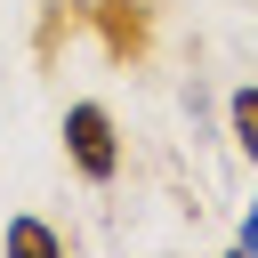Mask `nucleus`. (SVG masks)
<instances>
[{"label": "nucleus", "instance_id": "7ed1b4c3", "mask_svg": "<svg viewBox=\"0 0 258 258\" xmlns=\"http://www.w3.org/2000/svg\"><path fill=\"white\" fill-rule=\"evenodd\" d=\"M226 137H234V153L258 169V89H234V97H226Z\"/></svg>", "mask_w": 258, "mask_h": 258}, {"label": "nucleus", "instance_id": "20e7f679", "mask_svg": "<svg viewBox=\"0 0 258 258\" xmlns=\"http://www.w3.org/2000/svg\"><path fill=\"white\" fill-rule=\"evenodd\" d=\"M234 250H258V202L242 210V226H234Z\"/></svg>", "mask_w": 258, "mask_h": 258}, {"label": "nucleus", "instance_id": "f03ea898", "mask_svg": "<svg viewBox=\"0 0 258 258\" xmlns=\"http://www.w3.org/2000/svg\"><path fill=\"white\" fill-rule=\"evenodd\" d=\"M0 250H16V258H64V234L40 226V218H8L0 226Z\"/></svg>", "mask_w": 258, "mask_h": 258}, {"label": "nucleus", "instance_id": "f257e3e1", "mask_svg": "<svg viewBox=\"0 0 258 258\" xmlns=\"http://www.w3.org/2000/svg\"><path fill=\"white\" fill-rule=\"evenodd\" d=\"M64 161L89 177V185H113L121 177V129H113V113L97 105V97H81V105H64Z\"/></svg>", "mask_w": 258, "mask_h": 258}]
</instances>
